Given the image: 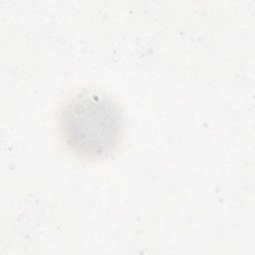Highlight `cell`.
<instances>
[{
    "mask_svg": "<svg viewBox=\"0 0 255 255\" xmlns=\"http://www.w3.org/2000/svg\"><path fill=\"white\" fill-rule=\"evenodd\" d=\"M59 128L63 140L74 153L86 159H101L118 146L124 119L118 105L109 97L87 92L65 104Z\"/></svg>",
    "mask_w": 255,
    "mask_h": 255,
    "instance_id": "obj_1",
    "label": "cell"
}]
</instances>
